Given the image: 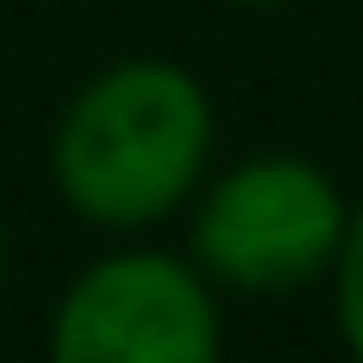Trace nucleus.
<instances>
[{
    "instance_id": "nucleus-1",
    "label": "nucleus",
    "mask_w": 363,
    "mask_h": 363,
    "mask_svg": "<svg viewBox=\"0 0 363 363\" xmlns=\"http://www.w3.org/2000/svg\"><path fill=\"white\" fill-rule=\"evenodd\" d=\"M52 193L67 216L111 238L186 216L193 186L216 171V96L163 52L96 67L52 119Z\"/></svg>"
},
{
    "instance_id": "nucleus-2",
    "label": "nucleus",
    "mask_w": 363,
    "mask_h": 363,
    "mask_svg": "<svg viewBox=\"0 0 363 363\" xmlns=\"http://www.w3.org/2000/svg\"><path fill=\"white\" fill-rule=\"evenodd\" d=\"M349 230V193L326 163L267 148L208 171L186 201V259L223 296H296L326 282Z\"/></svg>"
},
{
    "instance_id": "nucleus-3",
    "label": "nucleus",
    "mask_w": 363,
    "mask_h": 363,
    "mask_svg": "<svg viewBox=\"0 0 363 363\" xmlns=\"http://www.w3.org/2000/svg\"><path fill=\"white\" fill-rule=\"evenodd\" d=\"M45 349L60 363H216L223 289L171 245H111L60 289Z\"/></svg>"
},
{
    "instance_id": "nucleus-4",
    "label": "nucleus",
    "mask_w": 363,
    "mask_h": 363,
    "mask_svg": "<svg viewBox=\"0 0 363 363\" xmlns=\"http://www.w3.org/2000/svg\"><path fill=\"white\" fill-rule=\"evenodd\" d=\"M326 296H334V326L349 341V356L363 363V201H349V230H341V252L326 267Z\"/></svg>"
},
{
    "instance_id": "nucleus-5",
    "label": "nucleus",
    "mask_w": 363,
    "mask_h": 363,
    "mask_svg": "<svg viewBox=\"0 0 363 363\" xmlns=\"http://www.w3.org/2000/svg\"><path fill=\"white\" fill-rule=\"evenodd\" d=\"M0 289H8V223H0Z\"/></svg>"
},
{
    "instance_id": "nucleus-6",
    "label": "nucleus",
    "mask_w": 363,
    "mask_h": 363,
    "mask_svg": "<svg viewBox=\"0 0 363 363\" xmlns=\"http://www.w3.org/2000/svg\"><path fill=\"white\" fill-rule=\"evenodd\" d=\"M230 8H282V0H230Z\"/></svg>"
}]
</instances>
